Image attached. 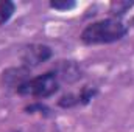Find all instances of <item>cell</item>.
<instances>
[{"label":"cell","mask_w":134,"mask_h":132,"mask_svg":"<svg viewBox=\"0 0 134 132\" xmlns=\"http://www.w3.org/2000/svg\"><path fill=\"white\" fill-rule=\"evenodd\" d=\"M130 31V27L115 17L100 19L89 23L80 34L81 44L87 47L94 45H108L122 40Z\"/></svg>","instance_id":"obj_1"},{"label":"cell","mask_w":134,"mask_h":132,"mask_svg":"<svg viewBox=\"0 0 134 132\" xmlns=\"http://www.w3.org/2000/svg\"><path fill=\"white\" fill-rule=\"evenodd\" d=\"M59 89H61V79L56 70L52 68L48 71H44L41 75H36L27 79L22 86L16 89V93L19 97L33 98L34 101H42L52 98L55 93L59 92Z\"/></svg>","instance_id":"obj_2"},{"label":"cell","mask_w":134,"mask_h":132,"mask_svg":"<svg viewBox=\"0 0 134 132\" xmlns=\"http://www.w3.org/2000/svg\"><path fill=\"white\" fill-rule=\"evenodd\" d=\"M52 58H53L52 47H48L45 44H30L24 48L22 56H20V62L24 67L33 70L41 64L50 61Z\"/></svg>","instance_id":"obj_3"},{"label":"cell","mask_w":134,"mask_h":132,"mask_svg":"<svg viewBox=\"0 0 134 132\" xmlns=\"http://www.w3.org/2000/svg\"><path fill=\"white\" fill-rule=\"evenodd\" d=\"M31 78V70L27 68L24 65H19V67H8L2 71L0 75V82L6 87V89H16L19 86H22L27 79Z\"/></svg>","instance_id":"obj_4"},{"label":"cell","mask_w":134,"mask_h":132,"mask_svg":"<svg viewBox=\"0 0 134 132\" xmlns=\"http://www.w3.org/2000/svg\"><path fill=\"white\" fill-rule=\"evenodd\" d=\"M61 82H69L73 84L81 78V67L78 65L75 61H61L58 65L55 67Z\"/></svg>","instance_id":"obj_5"},{"label":"cell","mask_w":134,"mask_h":132,"mask_svg":"<svg viewBox=\"0 0 134 132\" xmlns=\"http://www.w3.org/2000/svg\"><path fill=\"white\" fill-rule=\"evenodd\" d=\"M14 13H16L14 2H11V0H0V25L8 23Z\"/></svg>","instance_id":"obj_6"},{"label":"cell","mask_w":134,"mask_h":132,"mask_svg":"<svg viewBox=\"0 0 134 132\" xmlns=\"http://www.w3.org/2000/svg\"><path fill=\"white\" fill-rule=\"evenodd\" d=\"M133 6H134V2H112L111 6H109V14H111V17L120 19Z\"/></svg>","instance_id":"obj_7"},{"label":"cell","mask_w":134,"mask_h":132,"mask_svg":"<svg viewBox=\"0 0 134 132\" xmlns=\"http://www.w3.org/2000/svg\"><path fill=\"white\" fill-rule=\"evenodd\" d=\"M58 107L61 109H73V107H78L81 106L80 104V97H78V92H69L66 95H63L61 98L58 99Z\"/></svg>","instance_id":"obj_8"},{"label":"cell","mask_w":134,"mask_h":132,"mask_svg":"<svg viewBox=\"0 0 134 132\" xmlns=\"http://www.w3.org/2000/svg\"><path fill=\"white\" fill-rule=\"evenodd\" d=\"M98 95V89L97 87H91V86H84L80 92H78V97H80V104L81 106H87L92 99Z\"/></svg>","instance_id":"obj_9"},{"label":"cell","mask_w":134,"mask_h":132,"mask_svg":"<svg viewBox=\"0 0 134 132\" xmlns=\"http://www.w3.org/2000/svg\"><path fill=\"white\" fill-rule=\"evenodd\" d=\"M24 110L27 113H41V115H50V112H52V109L47 104H44L42 101H34L31 104L25 106Z\"/></svg>","instance_id":"obj_10"},{"label":"cell","mask_w":134,"mask_h":132,"mask_svg":"<svg viewBox=\"0 0 134 132\" xmlns=\"http://www.w3.org/2000/svg\"><path fill=\"white\" fill-rule=\"evenodd\" d=\"M48 6L52 9H56V11H69V9H73L76 6V2H73V0H53L48 3Z\"/></svg>","instance_id":"obj_11"},{"label":"cell","mask_w":134,"mask_h":132,"mask_svg":"<svg viewBox=\"0 0 134 132\" xmlns=\"http://www.w3.org/2000/svg\"><path fill=\"white\" fill-rule=\"evenodd\" d=\"M131 25H134V17L131 19Z\"/></svg>","instance_id":"obj_12"}]
</instances>
